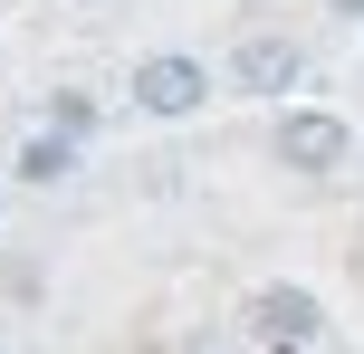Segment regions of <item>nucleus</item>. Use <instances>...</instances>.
Listing matches in <instances>:
<instances>
[{
    "instance_id": "nucleus-3",
    "label": "nucleus",
    "mask_w": 364,
    "mask_h": 354,
    "mask_svg": "<svg viewBox=\"0 0 364 354\" xmlns=\"http://www.w3.org/2000/svg\"><path fill=\"white\" fill-rule=\"evenodd\" d=\"M297 77H307V48L278 38V29H250V38L230 48V96H288Z\"/></svg>"
},
{
    "instance_id": "nucleus-1",
    "label": "nucleus",
    "mask_w": 364,
    "mask_h": 354,
    "mask_svg": "<svg viewBox=\"0 0 364 354\" xmlns=\"http://www.w3.org/2000/svg\"><path fill=\"white\" fill-rule=\"evenodd\" d=\"M134 106L144 115H201L211 106V67H201L192 48H154V57H134Z\"/></svg>"
},
{
    "instance_id": "nucleus-2",
    "label": "nucleus",
    "mask_w": 364,
    "mask_h": 354,
    "mask_svg": "<svg viewBox=\"0 0 364 354\" xmlns=\"http://www.w3.org/2000/svg\"><path fill=\"white\" fill-rule=\"evenodd\" d=\"M278 163L288 172H346L355 163V125L346 115H326V106H297V115H278Z\"/></svg>"
},
{
    "instance_id": "nucleus-5",
    "label": "nucleus",
    "mask_w": 364,
    "mask_h": 354,
    "mask_svg": "<svg viewBox=\"0 0 364 354\" xmlns=\"http://www.w3.org/2000/svg\"><path fill=\"white\" fill-rule=\"evenodd\" d=\"M68 172H77V134H29V144H19V182H29V192H58V182H68Z\"/></svg>"
},
{
    "instance_id": "nucleus-4",
    "label": "nucleus",
    "mask_w": 364,
    "mask_h": 354,
    "mask_svg": "<svg viewBox=\"0 0 364 354\" xmlns=\"http://www.w3.org/2000/svg\"><path fill=\"white\" fill-rule=\"evenodd\" d=\"M250 326L278 336V345H297V336H316V297H307V287H259V297H250Z\"/></svg>"
},
{
    "instance_id": "nucleus-6",
    "label": "nucleus",
    "mask_w": 364,
    "mask_h": 354,
    "mask_svg": "<svg viewBox=\"0 0 364 354\" xmlns=\"http://www.w3.org/2000/svg\"><path fill=\"white\" fill-rule=\"evenodd\" d=\"M48 125L87 144V134H96V96H77V87H68V96H48Z\"/></svg>"
},
{
    "instance_id": "nucleus-7",
    "label": "nucleus",
    "mask_w": 364,
    "mask_h": 354,
    "mask_svg": "<svg viewBox=\"0 0 364 354\" xmlns=\"http://www.w3.org/2000/svg\"><path fill=\"white\" fill-rule=\"evenodd\" d=\"M326 19H346V29H355V19H364V0H326Z\"/></svg>"
}]
</instances>
